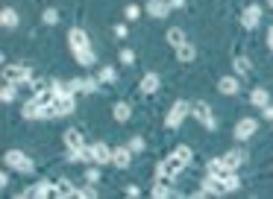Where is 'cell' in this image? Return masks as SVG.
<instances>
[{
    "label": "cell",
    "instance_id": "25",
    "mask_svg": "<svg viewBox=\"0 0 273 199\" xmlns=\"http://www.w3.org/2000/svg\"><path fill=\"white\" fill-rule=\"evenodd\" d=\"M159 91V76L156 73H147L144 79H141V94H156Z\"/></svg>",
    "mask_w": 273,
    "mask_h": 199
},
{
    "label": "cell",
    "instance_id": "32",
    "mask_svg": "<svg viewBox=\"0 0 273 199\" xmlns=\"http://www.w3.org/2000/svg\"><path fill=\"white\" fill-rule=\"evenodd\" d=\"M97 79H100V82H115V79H118V73H115V67H100V73H97Z\"/></svg>",
    "mask_w": 273,
    "mask_h": 199
},
{
    "label": "cell",
    "instance_id": "35",
    "mask_svg": "<svg viewBox=\"0 0 273 199\" xmlns=\"http://www.w3.org/2000/svg\"><path fill=\"white\" fill-rule=\"evenodd\" d=\"M173 152H176V155H179V158H182V161H191V158H194V152H191V147H185V144H179V147L173 149Z\"/></svg>",
    "mask_w": 273,
    "mask_h": 199
},
{
    "label": "cell",
    "instance_id": "16",
    "mask_svg": "<svg viewBox=\"0 0 273 199\" xmlns=\"http://www.w3.org/2000/svg\"><path fill=\"white\" fill-rule=\"evenodd\" d=\"M112 117H115L118 123H126V120L132 117V106H129L126 99H120V103H115V106H112Z\"/></svg>",
    "mask_w": 273,
    "mask_h": 199
},
{
    "label": "cell",
    "instance_id": "29",
    "mask_svg": "<svg viewBox=\"0 0 273 199\" xmlns=\"http://www.w3.org/2000/svg\"><path fill=\"white\" fill-rule=\"evenodd\" d=\"M250 70H253L250 59H247V56H238V59H235V73H238V76H247Z\"/></svg>",
    "mask_w": 273,
    "mask_h": 199
},
{
    "label": "cell",
    "instance_id": "21",
    "mask_svg": "<svg viewBox=\"0 0 273 199\" xmlns=\"http://www.w3.org/2000/svg\"><path fill=\"white\" fill-rule=\"evenodd\" d=\"M218 88H221V94L232 97V94H238V79H235V76H221Z\"/></svg>",
    "mask_w": 273,
    "mask_h": 199
},
{
    "label": "cell",
    "instance_id": "10",
    "mask_svg": "<svg viewBox=\"0 0 273 199\" xmlns=\"http://www.w3.org/2000/svg\"><path fill=\"white\" fill-rule=\"evenodd\" d=\"M203 190L209 193V196H223V193H226V187H223V179L212 176V173H206V179H203Z\"/></svg>",
    "mask_w": 273,
    "mask_h": 199
},
{
    "label": "cell",
    "instance_id": "15",
    "mask_svg": "<svg viewBox=\"0 0 273 199\" xmlns=\"http://www.w3.org/2000/svg\"><path fill=\"white\" fill-rule=\"evenodd\" d=\"M147 12H150V18H168V12H171V3L168 0H147Z\"/></svg>",
    "mask_w": 273,
    "mask_h": 199
},
{
    "label": "cell",
    "instance_id": "24",
    "mask_svg": "<svg viewBox=\"0 0 273 199\" xmlns=\"http://www.w3.org/2000/svg\"><path fill=\"white\" fill-rule=\"evenodd\" d=\"M0 24H3L6 30H15V27H18V12H15V9H9V6H6V9L0 12Z\"/></svg>",
    "mask_w": 273,
    "mask_h": 199
},
{
    "label": "cell",
    "instance_id": "40",
    "mask_svg": "<svg viewBox=\"0 0 273 199\" xmlns=\"http://www.w3.org/2000/svg\"><path fill=\"white\" fill-rule=\"evenodd\" d=\"M115 35H118V38H126V27H123V24H118V27H115Z\"/></svg>",
    "mask_w": 273,
    "mask_h": 199
},
{
    "label": "cell",
    "instance_id": "14",
    "mask_svg": "<svg viewBox=\"0 0 273 199\" xmlns=\"http://www.w3.org/2000/svg\"><path fill=\"white\" fill-rule=\"evenodd\" d=\"M24 196H30V199L56 196V190H53V182H38V184H33V187H27V190H24Z\"/></svg>",
    "mask_w": 273,
    "mask_h": 199
},
{
    "label": "cell",
    "instance_id": "2",
    "mask_svg": "<svg viewBox=\"0 0 273 199\" xmlns=\"http://www.w3.org/2000/svg\"><path fill=\"white\" fill-rule=\"evenodd\" d=\"M191 117H197V120L203 123L209 132H215V129H218V120H215V115H212V106H209L206 99H197V103L191 106Z\"/></svg>",
    "mask_w": 273,
    "mask_h": 199
},
{
    "label": "cell",
    "instance_id": "11",
    "mask_svg": "<svg viewBox=\"0 0 273 199\" xmlns=\"http://www.w3.org/2000/svg\"><path fill=\"white\" fill-rule=\"evenodd\" d=\"M68 41H71V50H83V47H91V38H88L86 30H80V27H74L68 33Z\"/></svg>",
    "mask_w": 273,
    "mask_h": 199
},
{
    "label": "cell",
    "instance_id": "41",
    "mask_svg": "<svg viewBox=\"0 0 273 199\" xmlns=\"http://www.w3.org/2000/svg\"><path fill=\"white\" fill-rule=\"evenodd\" d=\"M168 3H171V9H182L185 6V0H168Z\"/></svg>",
    "mask_w": 273,
    "mask_h": 199
},
{
    "label": "cell",
    "instance_id": "31",
    "mask_svg": "<svg viewBox=\"0 0 273 199\" xmlns=\"http://www.w3.org/2000/svg\"><path fill=\"white\" fill-rule=\"evenodd\" d=\"M223 187H226V193H232V190H238V187H241V179L235 176V170H232V173L223 179Z\"/></svg>",
    "mask_w": 273,
    "mask_h": 199
},
{
    "label": "cell",
    "instance_id": "13",
    "mask_svg": "<svg viewBox=\"0 0 273 199\" xmlns=\"http://www.w3.org/2000/svg\"><path fill=\"white\" fill-rule=\"evenodd\" d=\"M53 190H56V196H62V199L83 196V190H77V187H74V182H68V179H59V182H53Z\"/></svg>",
    "mask_w": 273,
    "mask_h": 199
},
{
    "label": "cell",
    "instance_id": "9",
    "mask_svg": "<svg viewBox=\"0 0 273 199\" xmlns=\"http://www.w3.org/2000/svg\"><path fill=\"white\" fill-rule=\"evenodd\" d=\"M258 21H261V6H258V3H250V6L244 9V15H241V24H244L247 30H256Z\"/></svg>",
    "mask_w": 273,
    "mask_h": 199
},
{
    "label": "cell",
    "instance_id": "42",
    "mask_svg": "<svg viewBox=\"0 0 273 199\" xmlns=\"http://www.w3.org/2000/svg\"><path fill=\"white\" fill-rule=\"evenodd\" d=\"M267 44H270V50H273V27L267 30Z\"/></svg>",
    "mask_w": 273,
    "mask_h": 199
},
{
    "label": "cell",
    "instance_id": "8",
    "mask_svg": "<svg viewBox=\"0 0 273 199\" xmlns=\"http://www.w3.org/2000/svg\"><path fill=\"white\" fill-rule=\"evenodd\" d=\"M258 129V123L253 120V117H241L238 126H235V141H247V138H253Z\"/></svg>",
    "mask_w": 273,
    "mask_h": 199
},
{
    "label": "cell",
    "instance_id": "26",
    "mask_svg": "<svg viewBox=\"0 0 273 199\" xmlns=\"http://www.w3.org/2000/svg\"><path fill=\"white\" fill-rule=\"evenodd\" d=\"M250 103H253V106H256V109H264V106H267V103H270V94H267V91H264V88H256V91H253V94H250Z\"/></svg>",
    "mask_w": 273,
    "mask_h": 199
},
{
    "label": "cell",
    "instance_id": "27",
    "mask_svg": "<svg viewBox=\"0 0 273 199\" xmlns=\"http://www.w3.org/2000/svg\"><path fill=\"white\" fill-rule=\"evenodd\" d=\"M150 196L153 199H168V196H173V187H168L165 182H156L153 187H150Z\"/></svg>",
    "mask_w": 273,
    "mask_h": 199
},
{
    "label": "cell",
    "instance_id": "20",
    "mask_svg": "<svg viewBox=\"0 0 273 199\" xmlns=\"http://www.w3.org/2000/svg\"><path fill=\"white\" fill-rule=\"evenodd\" d=\"M41 112H44V106H41L35 97L24 106V117H27V120H41Z\"/></svg>",
    "mask_w": 273,
    "mask_h": 199
},
{
    "label": "cell",
    "instance_id": "37",
    "mask_svg": "<svg viewBox=\"0 0 273 199\" xmlns=\"http://www.w3.org/2000/svg\"><path fill=\"white\" fill-rule=\"evenodd\" d=\"M123 15L129 18V21H135V18H138V15H141V9H138L135 3H129V6H126V9H123Z\"/></svg>",
    "mask_w": 273,
    "mask_h": 199
},
{
    "label": "cell",
    "instance_id": "6",
    "mask_svg": "<svg viewBox=\"0 0 273 199\" xmlns=\"http://www.w3.org/2000/svg\"><path fill=\"white\" fill-rule=\"evenodd\" d=\"M88 158H91V164H112V149L106 147V144H91L88 147Z\"/></svg>",
    "mask_w": 273,
    "mask_h": 199
},
{
    "label": "cell",
    "instance_id": "39",
    "mask_svg": "<svg viewBox=\"0 0 273 199\" xmlns=\"http://www.w3.org/2000/svg\"><path fill=\"white\" fill-rule=\"evenodd\" d=\"M261 117H264V120H273V106H270V103L261 109Z\"/></svg>",
    "mask_w": 273,
    "mask_h": 199
},
{
    "label": "cell",
    "instance_id": "38",
    "mask_svg": "<svg viewBox=\"0 0 273 199\" xmlns=\"http://www.w3.org/2000/svg\"><path fill=\"white\" fill-rule=\"evenodd\" d=\"M129 149H132V152H141V149H144V138H132V141H129Z\"/></svg>",
    "mask_w": 273,
    "mask_h": 199
},
{
    "label": "cell",
    "instance_id": "22",
    "mask_svg": "<svg viewBox=\"0 0 273 199\" xmlns=\"http://www.w3.org/2000/svg\"><path fill=\"white\" fill-rule=\"evenodd\" d=\"M206 170H209V173H212V176H218V179H226V176H229V173H232V170H226V164H223V158H212V161H209V167H206Z\"/></svg>",
    "mask_w": 273,
    "mask_h": 199
},
{
    "label": "cell",
    "instance_id": "18",
    "mask_svg": "<svg viewBox=\"0 0 273 199\" xmlns=\"http://www.w3.org/2000/svg\"><path fill=\"white\" fill-rule=\"evenodd\" d=\"M62 141H65V147H68V149H83V147H86L80 129H68V132L62 135Z\"/></svg>",
    "mask_w": 273,
    "mask_h": 199
},
{
    "label": "cell",
    "instance_id": "1",
    "mask_svg": "<svg viewBox=\"0 0 273 199\" xmlns=\"http://www.w3.org/2000/svg\"><path fill=\"white\" fill-rule=\"evenodd\" d=\"M182 167H185V161L176 155V152H171L162 164L156 167V182H165V184H171L179 173H182Z\"/></svg>",
    "mask_w": 273,
    "mask_h": 199
},
{
    "label": "cell",
    "instance_id": "33",
    "mask_svg": "<svg viewBox=\"0 0 273 199\" xmlns=\"http://www.w3.org/2000/svg\"><path fill=\"white\" fill-rule=\"evenodd\" d=\"M15 97H18L15 85H12V82H6V85H3V91H0V99H3V103H12Z\"/></svg>",
    "mask_w": 273,
    "mask_h": 199
},
{
    "label": "cell",
    "instance_id": "7",
    "mask_svg": "<svg viewBox=\"0 0 273 199\" xmlns=\"http://www.w3.org/2000/svg\"><path fill=\"white\" fill-rule=\"evenodd\" d=\"M74 109H77V99H74V94H62V97L53 99V112H56V117L74 115Z\"/></svg>",
    "mask_w": 273,
    "mask_h": 199
},
{
    "label": "cell",
    "instance_id": "3",
    "mask_svg": "<svg viewBox=\"0 0 273 199\" xmlns=\"http://www.w3.org/2000/svg\"><path fill=\"white\" fill-rule=\"evenodd\" d=\"M188 115H191V106H188L185 99H176L171 106V112H168V117H165V126H168V129H176Z\"/></svg>",
    "mask_w": 273,
    "mask_h": 199
},
{
    "label": "cell",
    "instance_id": "5",
    "mask_svg": "<svg viewBox=\"0 0 273 199\" xmlns=\"http://www.w3.org/2000/svg\"><path fill=\"white\" fill-rule=\"evenodd\" d=\"M3 79L12 82V85H21V82H30L33 73H30V67L27 65H6L3 67Z\"/></svg>",
    "mask_w": 273,
    "mask_h": 199
},
{
    "label": "cell",
    "instance_id": "17",
    "mask_svg": "<svg viewBox=\"0 0 273 199\" xmlns=\"http://www.w3.org/2000/svg\"><path fill=\"white\" fill-rule=\"evenodd\" d=\"M244 161H247V155H244L241 149H232V152H226V155H223V164H226V170H238Z\"/></svg>",
    "mask_w": 273,
    "mask_h": 199
},
{
    "label": "cell",
    "instance_id": "43",
    "mask_svg": "<svg viewBox=\"0 0 273 199\" xmlns=\"http://www.w3.org/2000/svg\"><path fill=\"white\" fill-rule=\"evenodd\" d=\"M270 6H273V0H270Z\"/></svg>",
    "mask_w": 273,
    "mask_h": 199
},
{
    "label": "cell",
    "instance_id": "4",
    "mask_svg": "<svg viewBox=\"0 0 273 199\" xmlns=\"http://www.w3.org/2000/svg\"><path fill=\"white\" fill-rule=\"evenodd\" d=\"M6 167H12L18 173H33V161H30V155H24L21 149H9L6 152Z\"/></svg>",
    "mask_w": 273,
    "mask_h": 199
},
{
    "label": "cell",
    "instance_id": "28",
    "mask_svg": "<svg viewBox=\"0 0 273 199\" xmlns=\"http://www.w3.org/2000/svg\"><path fill=\"white\" fill-rule=\"evenodd\" d=\"M168 44H173V50L179 47V44H185V33H182L179 27H171V30H168Z\"/></svg>",
    "mask_w": 273,
    "mask_h": 199
},
{
    "label": "cell",
    "instance_id": "12",
    "mask_svg": "<svg viewBox=\"0 0 273 199\" xmlns=\"http://www.w3.org/2000/svg\"><path fill=\"white\" fill-rule=\"evenodd\" d=\"M112 164L120 167V170H126V167L132 164V149H129V147H118V149H112Z\"/></svg>",
    "mask_w": 273,
    "mask_h": 199
},
{
    "label": "cell",
    "instance_id": "30",
    "mask_svg": "<svg viewBox=\"0 0 273 199\" xmlns=\"http://www.w3.org/2000/svg\"><path fill=\"white\" fill-rule=\"evenodd\" d=\"M41 21H44V24H47V27H56V24H59V9H44V12H41Z\"/></svg>",
    "mask_w": 273,
    "mask_h": 199
},
{
    "label": "cell",
    "instance_id": "34",
    "mask_svg": "<svg viewBox=\"0 0 273 199\" xmlns=\"http://www.w3.org/2000/svg\"><path fill=\"white\" fill-rule=\"evenodd\" d=\"M86 182L88 184H97V182H100V164H94V167H88V170H86Z\"/></svg>",
    "mask_w": 273,
    "mask_h": 199
},
{
    "label": "cell",
    "instance_id": "36",
    "mask_svg": "<svg viewBox=\"0 0 273 199\" xmlns=\"http://www.w3.org/2000/svg\"><path fill=\"white\" fill-rule=\"evenodd\" d=\"M132 62H135V53L129 47H123L120 50V65H132Z\"/></svg>",
    "mask_w": 273,
    "mask_h": 199
},
{
    "label": "cell",
    "instance_id": "19",
    "mask_svg": "<svg viewBox=\"0 0 273 199\" xmlns=\"http://www.w3.org/2000/svg\"><path fill=\"white\" fill-rule=\"evenodd\" d=\"M74 59L80 62L83 67H91L94 62H97V56H94V50L91 47H83V50H74Z\"/></svg>",
    "mask_w": 273,
    "mask_h": 199
},
{
    "label": "cell",
    "instance_id": "23",
    "mask_svg": "<svg viewBox=\"0 0 273 199\" xmlns=\"http://www.w3.org/2000/svg\"><path fill=\"white\" fill-rule=\"evenodd\" d=\"M194 56H197V47H194V44H179V47H176V59H179V62H194Z\"/></svg>",
    "mask_w": 273,
    "mask_h": 199
}]
</instances>
